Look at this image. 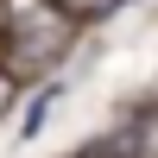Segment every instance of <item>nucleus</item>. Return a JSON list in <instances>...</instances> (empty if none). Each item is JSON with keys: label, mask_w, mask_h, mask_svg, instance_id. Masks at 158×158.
Returning a JSON list of instances; mask_svg holds the SVG:
<instances>
[{"label": "nucleus", "mask_w": 158, "mask_h": 158, "mask_svg": "<svg viewBox=\"0 0 158 158\" xmlns=\"http://www.w3.org/2000/svg\"><path fill=\"white\" fill-rule=\"evenodd\" d=\"M70 51H76V19L57 13L51 0H38V6L13 13L6 38H0V70L6 76H44V70H57Z\"/></svg>", "instance_id": "f257e3e1"}, {"label": "nucleus", "mask_w": 158, "mask_h": 158, "mask_svg": "<svg viewBox=\"0 0 158 158\" xmlns=\"http://www.w3.org/2000/svg\"><path fill=\"white\" fill-rule=\"evenodd\" d=\"M57 101H63V82H44L32 95V108H25V120H19V139H38V133H44V120L57 114Z\"/></svg>", "instance_id": "f03ea898"}, {"label": "nucleus", "mask_w": 158, "mask_h": 158, "mask_svg": "<svg viewBox=\"0 0 158 158\" xmlns=\"http://www.w3.org/2000/svg\"><path fill=\"white\" fill-rule=\"evenodd\" d=\"M57 13H70V19H108V13H120L127 0H51Z\"/></svg>", "instance_id": "7ed1b4c3"}, {"label": "nucleus", "mask_w": 158, "mask_h": 158, "mask_svg": "<svg viewBox=\"0 0 158 158\" xmlns=\"http://www.w3.org/2000/svg\"><path fill=\"white\" fill-rule=\"evenodd\" d=\"M6 82H13V76L0 70V114H6V101H13V89H6Z\"/></svg>", "instance_id": "20e7f679"}]
</instances>
